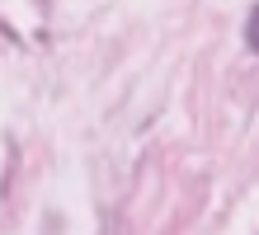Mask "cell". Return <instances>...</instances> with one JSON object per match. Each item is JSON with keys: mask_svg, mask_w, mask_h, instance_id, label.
<instances>
[{"mask_svg": "<svg viewBox=\"0 0 259 235\" xmlns=\"http://www.w3.org/2000/svg\"><path fill=\"white\" fill-rule=\"evenodd\" d=\"M245 42H250V52H259V5L250 10V19H245Z\"/></svg>", "mask_w": 259, "mask_h": 235, "instance_id": "cell-1", "label": "cell"}]
</instances>
